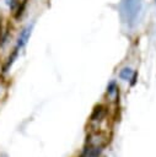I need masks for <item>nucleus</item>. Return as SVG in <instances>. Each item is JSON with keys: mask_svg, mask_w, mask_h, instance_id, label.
I'll return each instance as SVG.
<instances>
[{"mask_svg": "<svg viewBox=\"0 0 156 157\" xmlns=\"http://www.w3.org/2000/svg\"><path fill=\"white\" fill-rule=\"evenodd\" d=\"M119 76H120V78H123V80H125V81H130V80H133L131 81V85H134V78H135V72H133V70L131 69H129V67H125V69H123L120 72H119Z\"/></svg>", "mask_w": 156, "mask_h": 157, "instance_id": "3", "label": "nucleus"}, {"mask_svg": "<svg viewBox=\"0 0 156 157\" xmlns=\"http://www.w3.org/2000/svg\"><path fill=\"white\" fill-rule=\"evenodd\" d=\"M32 29H33V23L27 25V26L23 27L22 31L20 32V34H18V37H17V40H16V45L14 47L12 53L10 54V56L7 58V60H6V63H5L4 67H2V71H4V72H7V71L10 70V67L12 66V64L15 63V60L17 59L20 52H21V50L23 49V47L27 44V42H28V39H29V36H31V33H32Z\"/></svg>", "mask_w": 156, "mask_h": 157, "instance_id": "1", "label": "nucleus"}, {"mask_svg": "<svg viewBox=\"0 0 156 157\" xmlns=\"http://www.w3.org/2000/svg\"><path fill=\"white\" fill-rule=\"evenodd\" d=\"M21 1H22V0H6L5 2H6V5H7V7L10 9V11H11L12 13H15L16 10L18 9Z\"/></svg>", "mask_w": 156, "mask_h": 157, "instance_id": "4", "label": "nucleus"}, {"mask_svg": "<svg viewBox=\"0 0 156 157\" xmlns=\"http://www.w3.org/2000/svg\"><path fill=\"white\" fill-rule=\"evenodd\" d=\"M141 11L140 0H122L120 1V17L128 26H134L136 23L138 16Z\"/></svg>", "mask_w": 156, "mask_h": 157, "instance_id": "2", "label": "nucleus"}]
</instances>
